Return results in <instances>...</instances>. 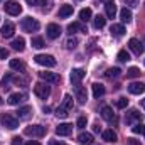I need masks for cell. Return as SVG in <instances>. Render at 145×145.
I'll return each mask as SVG.
<instances>
[{
    "instance_id": "603a6c76",
    "label": "cell",
    "mask_w": 145,
    "mask_h": 145,
    "mask_svg": "<svg viewBox=\"0 0 145 145\" xmlns=\"http://www.w3.org/2000/svg\"><path fill=\"white\" fill-rule=\"evenodd\" d=\"M101 116H103L106 121H113V120H115V116H113V110L110 108V106H103V108H101Z\"/></svg>"
},
{
    "instance_id": "7bdbcfd3",
    "label": "cell",
    "mask_w": 145,
    "mask_h": 145,
    "mask_svg": "<svg viewBox=\"0 0 145 145\" xmlns=\"http://www.w3.org/2000/svg\"><path fill=\"white\" fill-rule=\"evenodd\" d=\"M5 57H8V51L3 49V47H0V59H5Z\"/></svg>"
},
{
    "instance_id": "816d5d0a",
    "label": "cell",
    "mask_w": 145,
    "mask_h": 145,
    "mask_svg": "<svg viewBox=\"0 0 145 145\" xmlns=\"http://www.w3.org/2000/svg\"><path fill=\"white\" fill-rule=\"evenodd\" d=\"M2 103H3V101H2V98H0V106H2Z\"/></svg>"
},
{
    "instance_id": "d6986e66",
    "label": "cell",
    "mask_w": 145,
    "mask_h": 145,
    "mask_svg": "<svg viewBox=\"0 0 145 145\" xmlns=\"http://www.w3.org/2000/svg\"><path fill=\"white\" fill-rule=\"evenodd\" d=\"M110 31H111V34L116 37H121L125 34V27L121 25V24H113L111 27H110Z\"/></svg>"
},
{
    "instance_id": "1f68e13d",
    "label": "cell",
    "mask_w": 145,
    "mask_h": 145,
    "mask_svg": "<svg viewBox=\"0 0 145 145\" xmlns=\"http://www.w3.org/2000/svg\"><path fill=\"white\" fill-rule=\"evenodd\" d=\"M44 46H46V42H44L42 37H32V47H36V49H42Z\"/></svg>"
},
{
    "instance_id": "74e56055",
    "label": "cell",
    "mask_w": 145,
    "mask_h": 145,
    "mask_svg": "<svg viewBox=\"0 0 145 145\" xmlns=\"http://www.w3.org/2000/svg\"><path fill=\"white\" fill-rule=\"evenodd\" d=\"M86 123H88L86 116H79V118H78V123H76V127H78V128H84V127H86Z\"/></svg>"
},
{
    "instance_id": "6da1fadb",
    "label": "cell",
    "mask_w": 145,
    "mask_h": 145,
    "mask_svg": "<svg viewBox=\"0 0 145 145\" xmlns=\"http://www.w3.org/2000/svg\"><path fill=\"white\" fill-rule=\"evenodd\" d=\"M0 121H2V125H3L5 128H8V130H15V128L19 127V118H15V116L10 115V113H2Z\"/></svg>"
},
{
    "instance_id": "f1b7e54d",
    "label": "cell",
    "mask_w": 145,
    "mask_h": 145,
    "mask_svg": "<svg viewBox=\"0 0 145 145\" xmlns=\"http://www.w3.org/2000/svg\"><path fill=\"white\" fill-rule=\"evenodd\" d=\"M91 15H93V14H91V8H83V10L79 12V19H81L83 22L89 20V19H91Z\"/></svg>"
},
{
    "instance_id": "e575fe53",
    "label": "cell",
    "mask_w": 145,
    "mask_h": 145,
    "mask_svg": "<svg viewBox=\"0 0 145 145\" xmlns=\"http://www.w3.org/2000/svg\"><path fill=\"white\" fill-rule=\"evenodd\" d=\"M137 76H140V69L138 68H130L128 71H127V78H137Z\"/></svg>"
},
{
    "instance_id": "7a4b0ae2",
    "label": "cell",
    "mask_w": 145,
    "mask_h": 145,
    "mask_svg": "<svg viewBox=\"0 0 145 145\" xmlns=\"http://www.w3.org/2000/svg\"><path fill=\"white\" fill-rule=\"evenodd\" d=\"M34 59H36L37 64L46 66V68H54V66L57 64L56 57H54V56H51V54H37Z\"/></svg>"
},
{
    "instance_id": "3957f363",
    "label": "cell",
    "mask_w": 145,
    "mask_h": 145,
    "mask_svg": "<svg viewBox=\"0 0 145 145\" xmlns=\"http://www.w3.org/2000/svg\"><path fill=\"white\" fill-rule=\"evenodd\" d=\"M20 27H22V31H25V32H36L39 31V22H37L36 19H32V17H25V19H22V22H20Z\"/></svg>"
},
{
    "instance_id": "30bf717a",
    "label": "cell",
    "mask_w": 145,
    "mask_h": 145,
    "mask_svg": "<svg viewBox=\"0 0 145 145\" xmlns=\"http://www.w3.org/2000/svg\"><path fill=\"white\" fill-rule=\"evenodd\" d=\"M84 74H86V72L83 71V69H72L69 79H71V83L74 86H79V84H81V79L84 78Z\"/></svg>"
},
{
    "instance_id": "681fc988",
    "label": "cell",
    "mask_w": 145,
    "mask_h": 145,
    "mask_svg": "<svg viewBox=\"0 0 145 145\" xmlns=\"http://www.w3.org/2000/svg\"><path fill=\"white\" fill-rule=\"evenodd\" d=\"M100 2H103V3H110V2H113V0H100Z\"/></svg>"
},
{
    "instance_id": "4fadbf2b",
    "label": "cell",
    "mask_w": 145,
    "mask_h": 145,
    "mask_svg": "<svg viewBox=\"0 0 145 145\" xmlns=\"http://www.w3.org/2000/svg\"><path fill=\"white\" fill-rule=\"evenodd\" d=\"M128 91L132 95H142V93H145V83H132V84H128Z\"/></svg>"
},
{
    "instance_id": "f907efd6",
    "label": "cell",
    "mask_w": 145,
    "mask_h": 145,
    "mask_svg": "<svg viewBox=\"0 0 145 145\" xmlns=\"http://www.w3.org/2000/svg\"><path fill=\"white\" fill-rule=\"evenodd\" d=\"M142 106H144V108H145V98H144V100H142Z\"/></svg>"
},
{
    "instance_id": "d4e9b609",
    "label": "cell",
    "mask_w": 145,
    "mask_h": 145,
    "mask_svg": "<svg viewBox=\"0 0 145 145\" xmlns=\"http://www.w3.org/2000/svg\"><path fill=\"white\" fill-rule=\"evenodd\" d=\"M10 68L20 72V71H24V69H25V64H24L20 59H12V61H10Z\"/></svg>"
},
{
    "instance_id": "4dcf8cb0",
    "label": "cell",
    "mask_w": 145,
    "mask_h": 145,
    "mask_svg": "<svg viewBox=\"0 0 145 145\" xmlns=\"http://www.w3.org/2000/svg\"><path fill=\"white\" fill-rule=\"evenodd\" d=\"M63 108H66L68 111L72 108V98H71V95H64V100H63V105H61Z\"/></svg>"
},
{
    "instance_id": "2e32d148",
    "label": "cell",
    "mask_w": 145,
    "mask_h": 145,
    "mask_svg": "<svg viewBox=\"0 0 145 145\" xmlns=\"http://www.w3.org/2000/svg\"><path fill=\"white\" fill-rule=\"evenodd\" d=\"M14 31H15V27H14V24H10V22H5L3 25H2V36L3 37H12L14 36Z\"/></svg>"
},
{
    "instance_id": "d6a6232c",
    "label": "cell",
    "mask_w": 145,
    "mask_h": 145,
    "mask_svg": "<svg viewBox=\"0 0 145 145\" xmlns=\"http://www.w3.org/2000/svg\"><path fill=\"white\" fill-rule=\"evenodd\" d=\"M120 72H121L120 68H110L105 74H106V78H116V76H120Z\"/></svg>"
},
{
    "instance_id": "ba28073f",
    "label": "cell",
    "mask_w": 145,
    "mask_h": 145,
    "mask_svg": "<svg viewBox=\"0 0 145 145\" xmlns=\"http://www.w3.org/2000/svg\"><path fill=\"white\" fill-rule=\"evenodd\" d=\"M128 47H130V51H132L133 54H137V56H140V54L144 52V46H142V42H140L138 39H130V40H128Z\"/></svg>"
},
{
    "instance_id": "52a82bcc",
    "label": "cell",
    "mask_w": 145,
    "mask_h": 145,
    "mask_svg": "<svg viewBox=\"0 0 145 145\" xmlns=\"http://www.w3.org/2000/svg\"><path fill=\"white\" fill-rule=\"evenodd\" d=\"M39 76H40V79H44L46 83H52V84H57V83H61V76L57 74V72H39Z\"/></svg>"
},
{
    "instance_id": "484cf974",
    "label": "cell",
    "mask_w": 145,
    "mask_h": 145,
    "mask_svg": "<svg viewBox=\"0 0 145 145\" xmlns=\"http://www.w3.org/2000/svg\"><path fill=\"white\" fill-rule=\"evenodd\" d=\"M105 8H106V17L110 19H113L115 15H116V5H115V2H110L105 5Z\"/></svg>"
},
{
    "instance_id": "bcb514c9",
    "label": "cell",
    "mask_w": 145,
    "mask_h": 145,
    "mask_svg": "<svg viewBox=\"0 0 145 145\" xmlns=\"http://www.w3.org/2000/svg\"><path fill=\"white\" fill-rule=\"evenodd\" d=\"M123 2H125V3H127V5H132V7H135V5H137V2H138V0H123Z\"/></svg>"
},
{
    "instance_id": "4316f807",
    "label": "cell",
    "mask_w": 145,
    "mask_h": 145,
    "mask_svg": "<svg viewBox=\"0 0 145 145\" xmlns=\"http://www.w3.org/2000/svg\"><path fill=\"white\" fill-rule=\"evenodd\" d=\"M105 24H106V19H105L103 15H96V17H95V20H93V25H95L96 29H103V27H105Z\"/></svg>"
},
{
    "instance_id": "44dd1931",
    "label": "cell",
    "mask_w": 145,
    "mask_h": 145,
    "mask_svg": "<svg viewBox=\"0 0 145 145\" xmlns=\"http://www.w3.org/2000/svg\"><path fill=\"white\" fill-rule=\"evenodd\" d=\"M103 95H105V86L100 84V83H95V84H93V96H95V98H100V96H103Z\"/></svg>"
},
{
    "instance_id": "7c38bea8",
    "label": "cell",
    "mask_w": 145,
    "mask_h": 145,
    "mask_svg": "<svg viewBox=\"0 0 145 145\" xmlns=\"http://www.w3.org/2000/svg\"><path fill=\"white\" fill-rule=\"evenodd\" d=\"M46 31H47V37L49 39H57V37L61 36V27L57 24H49Z\"/></svg>"
},
{
    "instance_id": "e0dca14e",
    "label": "cell",
    "mask_w": 145,
    "mask_h": 145,
    "mask_svg": "<svg viewBox=\"0 0 145 145\" xmlns=\"http://www.w3.org/2000/svg\"><path fill=\"white\" fill-rule=\"evenodd\" d=\"M72 10H74V8H72V5H68V3H66V5H63V7L59 8L57 15H59L61 19H66V17L72 15Z\"/></svg>"
},
{
    "instance_id": "c3c4849f",
    "label": "cell",
    "mask_w": 145,
    "mask_h": 145,
    "mask_svg": "<svg viewBox=\"0 0 145 145\" xmlns=\"http://www.w3.org/2000/svg\"><path fill=\"white\" fill-rule=\"evenodd\" d=\"M51 145H64V144H59V142H56V140H52V142H51Z\"/></svg>"
},
{
    "instance_id": "5b68a950",
    "label": "cell",
    "mask_w": 145,
    "mask_h": 145,
    "mask_svg": "<svg viewBox=\"0 0 145 145\" xmlns=\"http://www.w3.org/2000/svg\"><path fill=\"white\" fill-rule=\"evenodd\" d=\"M34 93H36L40 100H47L49 95H51V88L47 84H44V83H36L34 84Z\"/></svg>"
},
{
    "instance_id": "8992f818",
    "label": "cell",
    "mask_w": 145,
    "mask_h": 145,
    "mask_svg": "<svg viewBox=\"0 0 145 145\" xmlns=\"http://www.w3.org/2000/svg\"><path fill=\"white\" fill-rule=\"evenodd\" d=\"M24 132L29 137H44L46 135V127H42V125H31Z\"/></svg>"
},
{
    "instance_id": "60d3db41",
    "label": "cell",
    "mask_w": 145,
    "mask_h": 145,
    "mask_svg": "<svg viewBox=\"0 0 145 145\" xmlns=\"http://www.w3.org/2000/svg\"><path fill=\"white\" fill-rule=\"evenodd\" d=\"M144 125H140V123H137V125H135V127H133V128H132V132H133V133H142V132H144Z\"/></svg>"
},
{
    "instance_id": "9c48e42d",
    "label": "cell",
    "mask_w": 145,
    "mask_h": 145,
    "mask_svg": "<svg viewBox=\"0 0 145 145\" xmlns=\"http://www.w3.org/2000/svg\"><path fill=\"white\" fill-rule=\"evenodd\" d=\"M74 93H76V100L79 105H84L86 100H88V95H86V88H83L81 84L79 86H74Z\"/></svg>"
},
{
    "instance_id": "836d02e7",
    "label": "cell",
    "mask_w": 145,
    "mask_h": 145,
    "mask_svg": "<svg viewBox=\"0 0 145 145\" xmlns=\"http://www.w3.org/2000/svg\"><path fill=\"white\" fill-rule=\"evenodd\" d=\"M118 61H120V63H127V61H130V54H128L127 51H120V52H118Z\"/></svg>"
},
{
    "instance_id": "8d00e7d4",
    "label": "cell",
    "mask_w": 145,
    "mask_h": 145,
    "mask_svg": "<svg viewBox=\"0 0 145 145\" xmlns=\"http://www.w3.org/2000/svg\"><path fill=\"white\" fill-rule=\"evenodd\" d=\"M116 106L118 108H127L128 106V100L127 98H118L116 100Z\"/></svg>"
},
{
    "instance_id": "7dc6e473",
    "label": "cell",
    "mask_w": 145,
    "mask_h": 145,
    "mask_svg": "<svg viewBox=\"0 0 145 145\" xmlns=\"http://www.w3.org/2000/svg\"><path fill=\"white\" fill-rule=\"evenodd\" d=\"M25 145H40V144H39L37 140H31V142H27Z\"/></svg>"
},
{
    "instance_id": "f546056e",
    "label": "cell",
    "mask_w": 145,
    "mask_h": 145,
    "mask_svg": "<svg viewBox=\"0 0 145 145\" xmlns=\"http://www.w3.org/2000/svg\"><path fill=\"white\" fill-rule=\"evenodd\" d=\"M68 31L72 34V32H76V31H86V27H84V25H81L79 22H72V24L68 25Z\"/></svg>"
},
{
    "instance_id": "f6af8a7d",
    "label": "cell",
    "mask_w": 145,
    "mask_h": 145,
    "mask_svg": "<svg viewBox=\"0 0 145 145\" xmlns=\"http://www.w3.org/2000/svg\"><path fill=\"white\" fill-rule=\"evenodd\" d=\"M127 145H140V142L135 138H127Z\"/></svg>"
},
{
    "instance_id": "9a60e30c",
    "label": "cell",
    "mask_w": 145,
    "mask_h": 145,
    "mask_svg": "<svg viewBox=\"0 0 145 145\" xmlns=\"http://www.w3.org/2000/svg\"><path fill=\"white\" fill-rule=\"evenodd\" d=\"M31 115H32V106H22L17 111V118L19 120H27Z\"/></svg>"
},
{
    "instance_id": "7402d4cb",
    "label": "cell",
    "mask_w": 145,
    "mask_h": 145,
    "mask_svg": "<svg viewBox=\"0 0 145 145\" xmlns=\"http://www.w3.org/2000/svg\"><path fill=\"white\" fill-rule=\"evenodd\" d=\"M142 118H144V115L138 113L137 110H130L128 115H127V121H128V123H132L133 120H142Z\"/></svg>"
},
{
    "instance_id": "cb8c5ba5",
    "label": "cell",
    "mask_w": 145,
    "mask_h": 145,
    "mask_svg": "<svg viewBox=\"0 0 145 145\" xmlns=\"http://www.w3.org/2000/svg\"><path fill=\"white\" fill-rule=\"evenodd\" d=\"M120 19H121V22H127V24H128V22L132 20V10H128L127 7L121 8V10H120Z\"/></svg>"
},
{
    "instance_id": "83f0119b",
    "label": "cell",
    "mask_w": 145,
    "mask_h": 145,
    "mask_svg": "<svg viewBox=\"0 0 145 145\" xmlns=\"http://www.w3.org/2000/svg\"><path fill=\"white\" fill-rule=\"evenodd\" d=\"M103 140L105 142H116V133L113 130H105L103 132Z\"/></svg>"
},
{
    "instance_id": "d590c367",
    "label": "cell",
    "mask_w": 145,
    "mask_h": 145,
    "mask_svg": "<svg viewBox=\"0 0 145 145\" xmlns=\"http://www.w3.org/2000/svg\"><path fill=\"white\" fill-rule=\"evenodd\" d=\"M68 115H69V111L66 108H63V106H59V108L56 110V116H57V118H66Z\"/></svg>"
},
{
    "instance_id": "f35d334b",
    "label": "cell",
    "mask_w": 145,
    "mask_h": 145,
    "mask_svg": "<svg viewBox=\"0 0 145 145\" xmlns=\"http://www.w3.org/2000/svg\"><path fill=\"white\" fill-rule=\"evenodd\" d=\"M78 42H79V40H78L76 37H71V39L68 40V44H66V46H68V49H74V47L78 46Z\"/></svg>"
},
{
    "instance_id": "8fae6325",
    "label": "cell",
    "mask_w": 145,
    "mask_h": 145,
    "mask_svg": "<svg viewBox=\"0 0 145 145\" xmlns=\"http://www.w3.org/2000/svg\"><path fill=\"white\" fill-rule=\"evenodd\" d=\"M71 132H72V125L71 123H61V125L56 127V133H57L59 137H68Z\"/></svg>"
},
{
    "instance_id": "ee69618b",
    "label": "cell",
    "mask_w": 145,
    "mask_h": 145,
    "mask_svg": "<svg viewBox=\"0 0 145 145\" xmlns=\"http://www.w3.org/2000/svg\"><path fill=\"white\" fill-rule=\"evenodd\" d=\"M12 145H22V138L20 137H14L12 138Z\"/></svg>"
},
{
    "instance_id": "5bb4252c",
    "label": "cell",
    "mask_w": 145,
    "mask_h": 145,
    "mask_svg": "<svg viewBox=\"0 0 145 145\" xmlns=\"http://www.w3.org/2000/svg\"><path fill=\"white\" fill-rule=\"evenodd\" d=\"M25 100V95L24 93H12L10 96H8V105H19L20 101H24Z\"/></svg>"
},
{
    "instance_id": "ffe728a7",
    "label": "cell",
    "mask_w": 145,
    "mask_h": 145,
    "mask_svg": "<svg viewBox=\"0 0 145 145\" xmlns=\"http://www.w3.org/2000/svg\"><path fill=\"white\" fill-rule=\"evenodd\" d=\"M10 46H12L15 51H24V47H25V40H24V37H17V39L12 40Z\"/></svg>"
},
{
    "instance_id": "b9f144b4",
    "label": "cell",
    "mask_w": 145,
    "mask_h": 145,
    "mask_svg": "<svg viewBox=\"0 0 145 145\" xmlns=\"http://www.w3.org/2000/svg\"><path fill=\"white\" fill-rule=\"evenodd\" d=\"M10 78H12V74H7V76H5V78L2 79V86H3V88H8L7 84H8V81H10Z\"/></svg>"
},
{
    "instance_id": "277c9868",
    "label": "cell",
    "mask_w": 145,
    "mask_h": 145,
    "mask_svg": "<svg viewBox=\"0 0 145 145\" xmlns=\"http://www.w3.org/2000/svg\"><path fill=\"white\" fill-rule=\"evenodd\" d=\"M3 8H5V12L10 14V15H19V14L22 12V5H20L17 0H7L5 5H3Z\"/></svg>"
},
{
    "instance_id": "ac0fdd59",
    "label": "cell",
    "mask_w": 145,
    "mask_h": 145,
    "mask_svg": "<svg viewBox=\"0 0 145 145\" xmlns=\"http://www.w3.org/2000/svg\"><path fill=\"white\" fill-rule=\"evenodd\" d=\"M78 142L81 145H91L95 140H93V135L91 133H79L78 135Z\"/></svg>"
},
{
    "instance_id": "ab89813d",
    "label": "cell",
    "mask_w": 145,
    "mask_h": 145,
    "mask_svg": "<svg viewBox=\"0 0 145 145\" xmlns=\"http://www.w3.org/2000/svg\"><path fill=\"white\" fill-rule=\"evenodd\" d=\"M25 2H27L31 7H32V5H46V3H47V0H25Z\"/></svg>"
},
{
    "instance_id": "f5cc1de1",
    "label": "cell",
    "mask_w": 145,
    "mask_h": 145,
    "mask_svg": "<svg viewBox=\"0 0 145 145\" xmlns=\"http://www.w3.org/2000/svg\"><path fill=\"white\" fill-rule=\"evenodd\" d=\"M144 133H145V128H144Z\"/></svg>"
}]
</instances>
